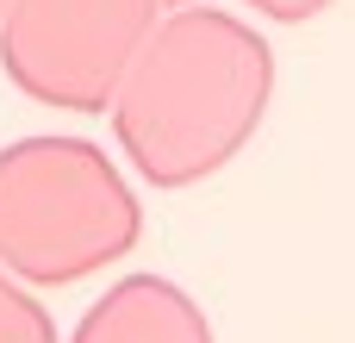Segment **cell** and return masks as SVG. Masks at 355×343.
<instances>
[{
  "mask_svg": "<svg viewBox=\"0 0 355 343\" xmlns=\"http://www.w3.org/2000/svg\"><path fill=\"white\" fill-rule=\"evenodd\" d=\"M275 106V50L256 19L187 0L162 19L131 81V144L150 175L193 181L256 144Z\"/></svg>",
  "mask_w": 355,
  "mask_h": 343,
  "instance_id": "1",
  "label": "cell"
},
{
  "mask_svg": "<svg viewBox=\"0 0 355 343\" xmlns=\"http://www.w3.org/2000/svg\"><path fill=\"white\" fill-rule=\"evenodd\" d=\"M237 6H250V19H275V25H306V19L331 12L337 0H237Z\"/></svg>",
  "mask_w": 355,
  "mask_h": 343,
  "instance_id": "2",
  "label": "cell"
}]
</instances>
